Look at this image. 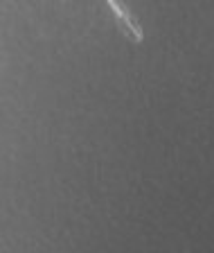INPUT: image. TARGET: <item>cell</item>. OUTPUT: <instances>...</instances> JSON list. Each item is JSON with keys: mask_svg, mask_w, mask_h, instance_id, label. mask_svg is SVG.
I'll use <instances>...</instances> for the list:
<instances>
[{"mask_svg": "<svg viewBox=\"0 0 214 253\" xmlns=\"http://www.w3.org/2000/svg\"><path fill=\"white\" fill-rule=\"evenodd\" d=\"M106 2H108V7L113 9L115 21H117L120 30L124 32L131 41H133V43H142V41H144V32H142L140 23L136 21V16L131 14L129 7H126L122 0H106Z\"/></svg>", "mask_w": 214, "mask_h": 253, "instance_id": "cell-1", "label": "cell"}]
</instances>
